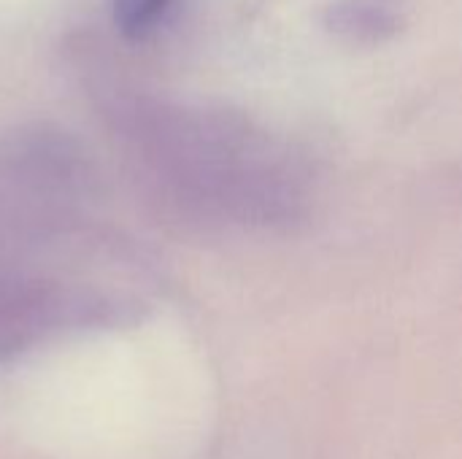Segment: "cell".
Listing matches in <instances>:
<instances>
[{
    "instance_id": "cell-1",
    "label": "cell",
    "mask_w": 462,
    "mask_h": 459,
    "mask_svg": "<svg viewBox=\"0 0 462 459\" xmlns=\"http://www.w3.org/2000/svg\"><path fill=\"white\" fill-rule=\"evenodd\" d=\"M171 0H116V22L125 35H143L152 30Z\"/></svg>"
}]
</instances>
